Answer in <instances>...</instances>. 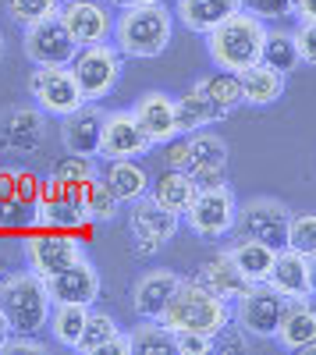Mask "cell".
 Returning a JSON list of instances; mask_svg holds the SVG:
<instances>
[{"instance_id":"obj_1","label":"cell","mask_w":316,"mask_h":355,"mask_svg":"<svg viewBox=\"0 0 316 355\" xmlns=\"http://www.w3.org/2000/svg\"><path fill=\"white\" fill-rule=\"evenodd\" d=\"M110 36H114V46L121 50V57L153 61V57H160L170 46V36H175V11H167L164 0L121 8V15L114 18Z\"/></svg>"},{"instance_id":"obj_2","label":"cell","mask_w":316,"mask_h":355,"mask_svg":"<svg viewBox=\"0 0 316 355\" xmlns=\"http://www.w3.org/2000/svg\"><path fill=\"white\" fill-rule=\"evenodd\" d=\"M160 323L175 331H195V334H217L224 323H231V302L213 295L207 284H199L195 277H182L178 288L170 291V299L160 313Z\"/></svg>"},{"instance_id":"obj_3","label":"cell","mask_w":316,"mask_h":355,"mask_svg":"<svg viewBox=\"0 0 316 355\" xmlns=\"http://www.w3.org/2000/svg\"><path fill=\"white\" fill-rule=\"evenodd\" d=\"M263 40H267V21L249 11H238L207 33V53L220 71H245L260 64Z\"/></svg>"},{"instance_id":"obj_4","label":"cell","mask_w":316,"mask_h":355,"mask_svg":"<svg viewBox=\"0 0 316 355\" xmlns=\"http://www.w3.org/2000/svg\"><path fill=\"white\" fill-rule=\"evenodd\" d=\"M50 291L36 270H18L0 281V313L8 316L11 334H40L50 320Z\"/></svg>"},{"instance_id":"obj_5","label":"cell","mask_w":316,"mask_h":355,"mask_svg":"<svg viewBox=\"0 0 316 355\" xmlns=\"http://www.w3.org/2000/svg\"><path fill=\"white\" fill-rule=\"evenodd\" d=\"M78 89H82V100H103L114 85L121 78V50L107 43H93V46H78L75 57L68 61Z\"/></svg>"},{"instance_id":"obj_6","label":"cell","mask_w":316,"mask_h":355,"mask_svg":"<svg viewBox=\"0 0 316 355\" xmlns=\"http://www.w3.org/2000/svg\"><path fill=\"white\" fill-rule=\"evenodd\" d=\"M235 214H238V199H235L231 185L224 182V185H213V189H195V199L188 202L182 220L192 227L195 239L217 242L235 227Z\"/></svg>"},{"instance_id":"obj_7","label":"cell","mask_w":316,"mask_h":355,"mask_svg":"<svg viewBox=\"0 0 316 355\" xmlns=\"http://www.w3.org/2000/svg\"><path fill=\"white\" fill-rule=\"evenodd\" d=\"M288 217H292V210L281 199L256 196V199L238 206L231 231H238V239H252V242H263L270 249H284L288 245Z\"/></svg>"},{"instance_id":"obj_8","label":"cell","mask_w":316,"mask_h":355,"mask_svg":"<svg viewBox=\"0 0 316 355\" xmlns=\"http://www.w3.org/2000/svg\"><path fill=\"white\" fill-rule=\"evenodd\" d=\"M284 306H288V299H284L277 288H270L267 281H256L235 299L231 320L252 338H274L277 327H281Z\"/></svg>"},{"instance_id":"obj_9","label":"cell","mask_w":316,"mask_h":355,"mask_svg":"<svg viewBox=\"0 0 316 355\" xmlns=\"http://www.w3.org/2000/svg\"><path fill=\"white\" fill-rule=\"evenodd\" d=\"M28 93H33L43 114H53V117H64L85 103L68 64H36L33 78H28Z\"/></svg>"},{"instance_id":"obj_10","label":"cell","mask_w":316,"mask_h":355,"mask_svg":"<svg viewBox=\"0 0 316 355\" xmlns=\"http://www.w3.org/2000/svg\"><path fill=\"white\" fill-rule=\"evenodd\" d=\"M21 50L33 64H68L78 46L68 36V28L61 21V11H57V15H46V18H40L33 25H25Z\"/></svg>"},{"instance_id":"obj_11","label":"cell","mask_w":316,"mask_h":355,"mask_svg":"<svg viewBox=\"0 0 316 355\" xmlns=\"http://www.w3.org/2000/svg\"><path fill=\"white\" fill-rule=\"evenodd\" d=\"M82 252V242L75 239L71 231L61 227H43L40 234L25 239V259H28V270H36L40 277H50L57 270H64L68 263H75Z\"/></svg>"},{"instance_id":"obj_12","label":"cell","mask_w":316,"mask_h":355,"mask_svg":"<svg viewBox=\"0 0 316 355\" xmlns=\"http://www.w3.org/2000/svg\"><path fill=\"white\" fill-rule=\"evenodd\" d=\"M153 150L150 135L139 128L132 110H110L103 114V135H100V157L103 160H135Z\"/></svg>"},{"instance_id":"obj_13","label":"cell","mask_w":316,"mask_h":355,"mask_svg":"<svg viewBox=\"0 0 316 355\" xmlns=\"http://www.w3.org/2000/svg\"><path fill=\"white\" fill-rule=\"evenodd\" d=\"M61 21L68 28V36L75 40V46H93V43H107L114 33V15L100 0H64L61 4Z\"/></svg>"},{"instance_id":"obj_14","label":"cell","mask_w":316,"mask_h":355,"mask_svg":"<svg viewBox=\"0 0 316 355\" xmlns=\"http://www.w3.org/2000/svg\"><path fill=\"white\" fill-rule=\"evenodd\" d=\"M46 281V291H50V302H75V306H93L100 299V270L78 256L75 263H68L64 270H57Z\"/></svg>"},{"instance_id":"obj_15","label":"cell","mask_w":316,"mask_h":355,"mask_svg":"<svg viewBox=\"0 0 316 355\" xmlns=\"http://www.w3.org/2000/svg\"><path fill=\"white\" fill-rule=\"evenodd\" d=\"M46 139V114L40 107H11L0 117V150L8 153H36Z\"/></svg>"},{"instance_id":"obj_16","label":"cell","mask_w":316,"mask_h":355,"mask_svg":"<svg viewBox=\"0 0 316 355\" xmlns=\"http://www.w3.org/2000/svg\"><path fill=\"white\" fill-rule=\"evenodd\" d=\"M100 135H103V110L93 100L61 117V142L75 157H100Z\"/></svg>"},{"instance_id":"obj_17","label":"cell","mask_w":316,"mask_h":355,"mask_svg":"<svg viewBox=\"0 0 316 355\" xmlns=\"http://www.w3.org/2000/svg\"><path fill=\"white\" fill-rule=\"evenodd\" d=\"M139 128L150 135L153 146H164L167 139L178 135V125H175V96L160 93V89H150V93H142L139 103L132 107Z\"/></svg>"},{"instance_id":"obj_18","label":"cell","mask_w":316,"mask_h":355,"mask_svg":"<svg viewBox=\"0 0 316 355\" xmlns=\"http://www.w3.org/2000/svg\"><path fill=\"white\" fill-rule=\"evenodd\" d=\"M182 274L178 270H167V266H157V270H146L135 284H132V306L139 313V320H160L170 291L178 288Z\"/></svg>"},{"instance_id":"obj_19","label":"cell","mask_w":316,"mask_h":355,"mask_svg":"<svg viewBox=\"0 0 316 355\" xmlns=\"http://www.w3.org/2000/svg\"><path fill=\"white\" fill-rule=\"evenodd\" d=\"M182 227V217L178 214H170L164 210V206L150 196H142L132 202V210H128V234H142V239H153L157 245L170 242L178 234Z\"/></svg>"},{"instance_id":"obj_20","label":"cell","mask_w":316,"mask_h":355,"mask_svg":"<svg viewBox=\"0 0 316 355\" xmlns=\"http://www.w3.org/2000/svg\"><path fill=\"white\" fill-rule=\"evenodd\" d=\"M195 281L207 284L213 295H220V299H227V302H235L238 295L252 284V281L238 270V266H235V259H231V252H227V249H224V252H213L203 266H199Z\"/></svg>"},{"instance_id":"obj_21","label":"cell","mask_w":316,"mask_h":355,"mask_svg":"<svg viewBox=\"0 0 316 355\" xmlns=\"http://www.w3.org/2000/svg\"><path fill=\"white\" fill-rule=\"evenodd\" d=\"M238 11H242V0H178L175 4V18L195 36H207L210 28H217Z\"/></svg>"},{"instance_id":"obj_22","label":"cell","mask_w":316,"mask_h":355,"mask_svg":"<svg viewBox=\"0 0 316 355\" xmlns=\"http://www.w3.org/2000/svg\"><path fill=\"white\" fill-rule=\"evenodd\" d=\"M274 338L281 341V348H288V352H302L316 338V306H313L309 295H302V299H288L284 316H281V327H277Z\"/></svg>"},{"instance_id":"obj_23","label":"cell","mask_w":316,"mask_h":355,"mask_svg":"<svg viewBox=\"0 0 316 355\" xmlns=\"http://www.w3.org/2000/svg\"><path fill=\"white\" fill-rule=\"evenodd\" d=\"M267 284L277 288L284 299H302V295H309V266H306V256L295 252V249H277L274 256V266L267 274Z\"/></svg>"},{"instance_id":"obj_24","label":"cell","mask_w":316,"mask_h":355,"mask_svg":"<svg viewBox=\"0 0 316 355\" xmlns=\"http://www.w3.org/2000/svg\"><path fill=\"white\" fill-rule=\"evenodd\" d=\"M224 110L210 103V96L203 93L199 85H188L185 93L175 100V125H178V135H192L199 128H207V125H217L224 121Z\"/></svg>"},{"instance_id":"obj_25","label":"cell","mask_w":316,"mask_h":355,"mask_svg":"<svg viewBox=\"0 0 316 355\" xmlns=\"http://www.w3.org/2000/svg\"><path fill=\"white\" fill-rule=\"evenodd\" d=\"M238 78H242V100L249 107H270V103H277L281 93H284V85H288V75L270 68V64H263V61L245 68V71H238Z\"/></svg>"},{"instance_id":"obj_26","label":"cell","mask_w":316,"mask_h":355,"mask_svg":"<svg viewBox=\"0 0 316 355\" xmlns=\"http://www.w3.org/2000/svg\"><path fill=\"white\" fill-rule=\"evenodd\" d=\"M150 199H157L164 210H170V214H185L188 210V202L195 199V178L188 174V171H170V167H164V174L157 178V182H150V192H146Z\"/></svg>"},{"instance_id":"obj_27","label":"cell","mask_w":316,"mask_h":355,"mask_svg":"<svg viewBox=\"0 0 316 355\" xmlns=\"http://www.w3.org/2000/svg\"><path fill=\"white\" fill-rule=\"evenodd\" d=\"M103 182L118 202H135L150 192V174L139 160H107Z\"/></svg>"},{"instance_id":"obj_28","label":"cell","mask_w":316,"mask_h":355,"mask_svg":"<svg viewBox=\"0 0 316 355\" xmlns=\"http://www.w3.org/2000/svg\"><path fill=\"white\" fill-rule=\"evenodd\" d=\"M188 174H210L227 167V142L213 132H192L188 135Z\"/></svg>"},{"instance_id":"obj_29","label":"cell","mask_w":316,"mask_h":355,"mask_svg":"<svg viewBox=\"0 0 316 355\" xmlns=\"http://www.w3.org/2000/svg\"><path fill=\"white\" fill-rule=\"evenodd\" d=\"M85 316H89V306H75V302H53V313L46 320V331L53 334V341L61 348H75L85 327Z\"/></svg>"},{"instance_id":"obj_30","label":"cell","mask_w":316,"mask_h":355,"mask_svg":"<svg viewBox=\"0 0 316 355\" xmlns=\"http://www.w3.org/2000/svg\"><path fill=\"white\" fill-rule=\"evenodd\" d=\"M227 252H231L235 266H238V270H242L252 284H256V281H267L270 266H274V256H277V249H270V245H263V242H252V239H238Z\"/></svg>"},{"instance_id":"obj_31","label":"cell","mask_w":316,"mask_h":355,"mask_svg":"<svg viewBox=\"0 0 316 355\" xmlns=\"http://www.w3.org/2000/svg\"><path fill=\"white\" fill-rule=\"evenodd\" d=\"M78 206H82V210H85V217H89V220H114V217H118V199H114V192L107 189V182H103V178H85V182L78 185Z\"/></svg>"},{"instance_id":"obj_32","label":"cell","mask_w":316,"mask_h":355,"mask_svg":"<svg viewBox=\"0 0 316 355\" xmlns=\"http://www.w3.org/2000/svg\"><path fill=\"white\" fill-rule=\"evenodd\" d=\"M203 93L210 96V103L213 107H220L224 114H231V110H238L245 100H242V78H238V71H213V75H207V78H199L195 82Z\"/></svg>"},{"instance_id":"obj_33","label":"cell","mask_w":316,"mask_h":355,"mask_svg":"<svg viewBox=\"0 0 316 355\" xmlns=\"http://www.w3.org/2000/svg\"><path fill=\"white\" fill-rule=\"evenodd\" d=\"M260 61L277 68V71H295L302 61H299V46H295V36L284 33V28H267V40H263V53Z\"/></svg>"},{"instance_id":"obj_34","label":"cell","mask_w":316,"mask_h":355,"mask_svg":"<svg viewBox=\"0 0 316 355\" xmlns=\"http://www.w3.org/2000/svg\"><path fill=\"white\" fill-rule=\"evenodd\" d=\"M128 338H132V355H167V352H175V334H170L160 320H142Z\"/></svg>"},{"instance_id":"obj_35","label":"cell","mask_w":316,"mask_h":355,"mask_svg":"<svg viewBox=\"0 0 316 355\" xmlns=\"http://www.w3.org/2000/svg\"><path fill=\"white\" fill-rule=\"evenodd\" d=\"M118 331H121V327H118V320H114L110 313H89V316H85V327H82V338H78L75 352L96 355Z\"/></svg>"},{"instance_id":"obj_36","label":"cell","mask_w":316,"mask_h":355,"mask_svg":"<svg viewBox=\"0 0 316 355\" xmlns=\"http://www.w3.org/2000/svg\"><path fill=\"white\" fill-rule=\"evenodd\" d=\"M288 249L313 256L316 252V214H292L288 217Z\"/></svg>"},{"instance_id":"obj_37","label":"cell","mask_w":316,"mask_h":355,"mask_svg":"<svg viewBox=\"0 0 316 355\" xmlns=\"http://www.w3.org/2000/svg\"><path fill=\"white\" fill-rule=\"evenodd\" d=\"M61 11V0H8V15L15 25H33L46 15H57Z\"/></svg>"},{"instance_id":"obj_38","label":"cell","mask_w":316,"mask_h":355,"mask_svg":"<svg viewBox=\"0 0 316 355\" xmlns=\"http://www.w3.org/2000/svg\"><path fill=\"white\" fill-rule=\"evenodd\" d=\"M96 174V164H93V157H75V153H68L61 164L53 167V178H61V182L68 185V189H78L85 178H93Z\"/></svg>"},{"instance_id":"obj_39","label":"cell","mask_w":316,"mask_h":355,"mask_svg":"<svg viewBox=\"0 0 316 355\" xmlns=\"http://www.w3.org/2000/svg\"><path fill=\"white\" fill-rule=\"evenodd\" d=\"M249 348V334L238 327V323L231 320V323H224V327L213 334V352H220V355H231V352H245Z\"/></svg>"},{"instance_id":"obj_40","label":"cell","mask_w":316,"mask_h":355,"mask_svg":"<svg viewBox=\"0 0 316 355\" xmlns=\"http://www.w3.org/2000/svg\"><path fill=\"white\" fill-rule=\"evenodd\" d=\"M302 25L295 28V46H299V61L302 64H316V18H299Z\"/></svg>"},{"instance_id":"obj_41","label":"cell","mask_w":316,"mask_h":355,"mask_svg":"<svg viewBox=\"0 0 316 355\" xmlns=\"http://www.w3.org/2000/svg\"><path fill=\"white\" fill-rule=\"evenodd\" d=\"M175 352L182 355H210L213 338L210 334H195V331H175Z\"/></svg>"},{"instance_id":"obj_42","label":"cell","mask_w":316,"mask_h":355,"mask_svg":"<svg viewBox=\"0 0 316 355\" xmlns=\"http://www.w3.org/2000/svg\"><path fill=\"white\" fill-rule=\"evenodd\" d=\"M164 164L170 171H188V164H192V157H188V135L185 139L175 135V139L164 142Z\"/></svg>"},{"instance_id":"obj_43","label":"cell","mask_w":316,"mask_h":355,"mask_svg":"<svg viewBox=\"0 0 316 355\" xmlns=\"http://www.w3.org/2000/svg\"><path fill=\"white\" fill-rule=\"evenodd\" d=\"M242 11L263 18V21H277L288 15V0H242Z\"/></svg>"},{"instance_id":"obj_44","label":"cell","mask_w":316,"mask_h":355,"mask_svg":"<svg viewBox=\"0 0 316 355\" xmlns=\"http://www.w3.org/2000/svg\"><path fill=\"white\" fill-rule=\"evenodd\" d=\"M15 199L21 206H33V210H36V202H40V182L28 171H15Z\"/></svg>"},{"instance_id":"obj_45","label":"cell","mask_w":316,"mask_h":355,"mask_svg":"<svg viewBox=\"0 0 316 355\" xmlns=\"http://www.w3.org/2000/svg\"><path fill=\"white\" fill-rule=\"evenodd\" d=\"M0 352H25V355H43L46 352V345L43 341H36V334H11L8 341H4V348Z\"/></svg>"},{"instance_id":"obj_46","label":"cell","mask_w":316,"mask_h":355,"mask_svg":"<svg viewBox=\"0 0 316 355\" xmlns=\"http://www.w3.org/2000/svg\"><path fill=\"white\" fill-rule=\"evenodd\" d=\"M96 355H132V338L125 334V331H118V334H114Z\"/></svg>"},{"instance_id":"obj_47","label":"cell","mask_w":316,"mask_h":355,"mask_svg":"<svg viewBox=\"0 0 316 355\" xmlns=\"http://www.w3.org/2000/svg\"><path fill=\"white\" fill-rule=\"evenodd\" d=\"M164 245H157L153 239H142V234H132V252L135 256H142V259H150V256H157Z\"/></svg>"},{"instance_id":"obj_48","label":"cell","mask_w":316,"mask_h":355,"mask_svg":"<svg viewBox=\"0 0 316 355\" xmlns=\"http://www.w3.org/2000/svg\"><path fill=\"white\" fill-rule=\"evenodd\" d=\"M195 178V189H213L224 185V171H210V174H192Z\"/></svg>"},{"instance_id":"obj_49","label":"cell","mask_w":316,"mask_h":355,"mask_svg":"<svg viewBox=\"0 0 316 355\" xmlns=\"http://www.w3.org/2000/svg\"><path fill=\"white\" fill-rule=\"evenodd\" d=\"M295 18H316V0H302L299 11H295Z\"/></svg>"},{"instance_id":"obj_50","label":"cell","mask_w":316,"mask_h":355,"mask_svg":"<svg viewBox=\"0 0 316 355\" xmlns=\"http://www.w3.org/2000/svg\"><path fill=\"white\" fill-rule=\"evenodd\" d=\"M306 266H309V295H316V252L306 256Z\"/></svg>"},{"instance_id":"obj_51","label":"cell","mask_w":316,"mask_h":355,"mask_svg":"<svg viewBox=\"0 0 316 355\" xmlns=\"http://www.w3.org/2000/svg\"><path fill=\"white\" fill-rule=\"evenodd\" d=\"M11 338V327H8V316L0 313V348H4V341Z\"/></svg>"},{"instance_id":"obj_52","label":"cell","mask_w":316,"mask_h":355,"mask_svg":"<svg viewBox=\"0 0 316 355\" xmlns=\"http://www.w3.org/2000/svg\"><path fill=\"white\" fill-rule=\"evenodd\" d=\"M114 8H135V4H153V0H107Z\"/></svg>"},{"instance_id":"obj_53","label":"cell","mask_w":316,"mask_h":355,"mask_svg":"<svg viewBox=\"0 0 316 355\" xmlns=\"http://www.w3.org/2000/svg\"><path fill=\"white\" fill-rule=\"evenodd\" d=\"M302 352H306V355H316V338H313V341H309V345H306Z\"/></svg>"},{"instance_id":"obj_54","label":"cell","mask_w":316,"mask_h":355,"mask_svg":"<svg viewBox=\"0 0 316 355\" xmlns=\"http://www.w3.org/2000/svg\"><path fill=\"white\" fill-rule=\"evenodd\" d=\"M299 4H302V0H288V15H295V11H299Z\"/></svg>"},{"instance_id":"obj_55","label":"cell","mask_w":316,"mask_h":355,"mask_svg":"<svg viewBox=\"0 0 316 355\" xmlns=\"http://www.w3.org/2000/svg\"><path fill=\"white\" fill-rule=\"evenodd\" d=\"M0 61H4V33H0Z\"/></svg>"},{"instance_id":"obj_56","label":"cell","mask_w":316,"mask_h":355,"mask_svg":"<svg viewBox=\"0 0 316 355\" xmlns=\"http://www.w3.org/2000/svg\"><path fill=\"white\" fill-rule=\"evenodd\" d=\"M61 4H64V0H61Z\"/></svg>"}]
</instances>
